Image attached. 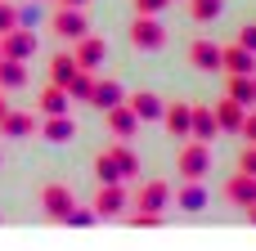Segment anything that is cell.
<instances>
[{
  "label": "cell",
  "instance_id": "484cf974",
  "mask_svg": "<svg viewBox=\"0 0 256 251\" xmlns=\"http://www.w3.org/2000/svg\"><path fill=\"white\" fill-rule=\"evenodd\" d=\"M216 13H220V0H194V18L198 22H212Z\"/></svg>",
  "mask_w": 256,
  "mask_h": 251
},
{
  "label": "cell",
  "instance_id": "7a4b0ae2",
  "mask_svg": "<svg viewBox=\"0 0 256 251\" xmlns=\"http://www.w3.org/2000/svg\"><path fill=\"white\" fill-rule=\"evenodd\" d=\"M252 67H256L252 49H243V45H225V49H220V72H230V76H252Z\"/></svg>",
  "mask_w": 256,
  "mask_h": 251
},
{
  "label": "cell",
  "instance_id": "4fadbf2b",
  "mask_svg": "<svg viewBox=\"0 0 256 251\" xmlns=\"http://www.w3.org/2000/svg\"><path fill=\"white\" fill-rule=\"evenodd\" d=\"M122 207H126V193H122L117 184H104L99 198H94V216H117Z\"/></svg>",
  "mask_w": 256,
  "mask_h": 251
},
{
  "label": "cell",
  "instance_id": "836d02e7",
  "mask_svg": "<svg viewBox=\"0 0 256 251\" xmlns=\"http://www.w3.org/2000/svg\"><path fill=\"white\" fill-rule=\"evenodd\" d=\"M252 103H256V76H252Z\"/></svg>",
  "mask_w": 256,
  "mask_h": 251
},
{
  "label": "cell",
  "instance_id": "44dd1931",
  "mask_svg": "<svg viewBox=\"0 0 256 251\" xmlns=\"http://www.w3.org/2000/svg\"><path fill=\"white\" fill-rule=\"evenodd\" d=\"M202 202H207V193L198 189V180H184V189H180V207H184V211H198Z\"/></svg>",
  "mask_w": 256,
  "mask_h": 251
},
{
  "label": "cell",
  "instance_id": "3957f363",
  "mask_svg": "<svg viewBox=\"0 0 256 251\" xmlns=\"http://www.w3.org/2000/svg\"><path fill=\"white\" fill-rule=\"evenodd\" d=\"M40 207L50 211V220H68L72 216V193L63 184H45L40 189Z\"/></svg>",
  "mask_w": 256,
  "mask_h": 251
},
{
  "label": "cell",
  "instance_id": "603a6c76",
  "mask_svg": "<svg viewBox=\"0 0 256 251\" xmlns=\"http://www.w3.org/2000/svg\"><path fill=\"white\" fill-rule=\"evenodd\" d=\"M22 81H27L22 63H18V58H4V63H0V85H22Z\"/></svg>",
  "mask_w": 256,
  "mask_h": 251
},
{
  "label": "cell",
  "instance_id": "6da1fadb",
  "mask_svg": "<svg viewBox=\"0 0 256 251\" xmlns=\"http://www.w3.org/2000/svg\"><path fill=\"white\" fill-rule=\"evenodd\" d=\"M207 166H212V153H207L202 139H194V144H184V148L176 153V171H180L184 180H202Z\"/></svg>",
  "mask_w": 256,
  "mask_h": 251
},
{
  "label": "cell",
  "instance_id": "2e32d148",
  "mask_svg": "<svg viewBox=\"0 0 256 251\" xmlns=\"http://www.w3.org/2000/svg\"><path fill=\"white\" fill-rule=\"evenodd\" d=\"M130 112L144 117V121H153V117H162V99H158V94H135V99H130Z\"/></svg>",
  "mask_w": 256,
  "mask_h": 251
},
{
  "label": "cell",
  "instance_id": "9c48e42d",
  "mask_svg": "<svg viewBox=\"0 0 256 251\" xmlns=\"http://www.w3.org/2000/svg\"><path fill=\"white\" fill-rule=\"evenodd\" d=\"M162 117H166V130H171L176 139H184V135L194 130V108H189V103H171V108H162Z\"/></svg>",
  "mask_w": 256,
  "mask_h": 251
},
{
  "label": "cell",
  "instance_id": "7c38bea8",
  "mask_svg": "<svg viewBox=\"0 0 256 251\" xmlns=\"http://www.w3.org/2000/svg\"><path fill=\"white\" fill-rule=\"evenodd\" d=\"M166 198H171V189H166L162 180H153V184L140 189V211H153V216H158V211L166 207Z\"/></svg>",
  "mask_w": 256,
  "mask_h": 251
},
{
  "label": "cell",
  "instance_id": "5bb4252c",
  "mask_svg": "<svg viewBox=\"0 0 256 251\" xmlns=\"http://www.w3.org/2000/svg\"><path fill=\"white\" fill-rule=\"evenodd\" d=\"M90 103H99V108H117V103H122V85H117V81H94Z\"/></svg>",
  "mask_w": 256,
  "mask_h": 251
},
{
  "label": "cell",
  "instance_id": "ac0fdd59",
  "mask_svg": "<svg viewBox=\"0 0 256 251\" xmlns=\"http://www.w3.org/2000/svg\"><path fill=\"white\" fill-rule=\"evenodd\" d=\"M50 67H54V85H63V90H68V81L76 76V58H68V54H58V58H54Z\"/></svg>",
  "mask_w": 256,
  "mask_h": 251
},
{
  "label": "cell",
  "instance_id": "8fae6325",
  "mask_svg": "<svg viewBox=\"0 0 256 251\" xmlns=\"http://www.w3.org/2000/svg\"><path fill=\"white\" fill-rule=\"evenodd\" d=\"M108 126H112V135H117V139H130V135H135V126H140V117H135L130 108H122V103H117V108H108Z\"/></svg>",
  "mask_w": 256,
  "mask_h": 251
},
{
  "label": "cell",
  "instance_id": "5b68a950",
  "mask_svg": "<svg viewBox=\"0 0 256 251\" xmlns=\"http://www.w3.org/2000/svg\"><path fill=\"white\" fill-rule=\"evenodd\" d=\"M130 40H135L140 49H158L166 36H162V27H158L148 13H140V18H135V27H130Z\"/></svg>",
  "mask_w": 256,
  "mask_h": 251
},
{
  "label": "cell",
  "instance_id": "30bf717a",
  "mask_svg": "<svg viewBox=\"0 0 256 251\" xmlns=\"http://www.w3.org/2000/svg\"><path fill=\"white\" fill-rule=\"evenodd\" d=\"M212 112H216V126H220V130L238 135V126H243V103H238V99H220Z\"/></svg>",
  "mask_w": 256,
  "mask_h": 251
},
{
  "label": "cell",
  "instance_id": "4316f807",
  "mask_svg": "<svg viewBox=\"0 0 256 251\" xmlns=\"http://www.w3.org/2000/svg\"><path fill=\"white\" fill-rule=\"evenodd\" d=\"M238 171H243V175H256V144H248V148L238 153Z\"/></svg>",
  "mask_w": 256,
  "mask_h": 251
},
{
  "label": "cell",
  "instance_id": "f1b7e54d",
  "mask_svg": "<svg viewBox=\"0 0 256 251\" xmlns=\"http://www.w3.org/2000/svg\"><path fill=\"white\" fill-rule=\"evenodd\" d=\"M14 22H18L14 4H0V36H4V31H14Z\"/></svg>",
  "mask_w": 256,
  "mask_h": 251
},
{
  "label": "cell",
  "instance_id": "ffe728a7",
  "mask_svg": "<svg viewBox=\"0 0 256 251\" xmlns=\"http://www.w3.org/2000/svg\"><path fill=\"white\" fill-rule=\"evenodd\" d=\"M32 126H36V121L22 117V112H4V117H0V130H4V135H27Z\"/></svg>",
  "mask_w": 256,
  "mask_h": 251
},
{
  "label": "cell",
  "instance_id": "83f0119b",
  "mask_svg": "<svg viewBox=\"0 0 256 251\" xmlns=\"http://www.w3.org/2000/svg\"><path fill=\"white\" fill-rule=\"evenodd\" d=\"M238 135H243L248 144H256V112H243V126H238Z\"/></svg>",
  "mask_w": 256,
  "mask_h": 251
},
{
  "label": "cell",
  "instance_id": "d4e9b609",
  "mask_svg": "<svg viewBox=\"0 0 256 251\" xmlns=\"http://www.w3.org/2000/svg\"><path fill=\"white\" fill-rule=\"evenodd\" d=\"M94 171H99V180H104V184H122V171L108 162V153H99V157H94Z\"/></svg>",
  "mask_w": 256,
  "mask_h": 251
},
{
  "label": "cell",
  "instance_id": "9a60e30c",
  "mask_svg": "<svg viewBox=\"0 0 256 251\" xmlns=\"http://www.w3.org/2000/svg\"><path fill=\"white\" fill-rule=\"evenodd\" d=\"M216 130H220V126H216V112H212V108H194V130H189V135L207 144Z\"/></svg>",
  "mask_w": 256,
  "mask_h": 251
},
{
  "label": "cell",
  "instance_id": "cb8c5ba5",
  "mask_svg": "<svg viewBox=\"0 0 256 251\" xmlns=\"http://www.w3.org/2000/svg\"><path fill=\"white\" fill-rule=\"evenodd\" d=\"M72 130H76V126H72V121H68V117H63V112H58V117H54V121H45V139H68V135H72Z\"/></svg>",
  "mask_w": 256,
  "mask_h": 251
},
{
  "label": "cell",
  "instance_id": "ba28073f",
  "mask_svg": "<svg viewBox=\"0 0 256 251\" xmlns=\"http://www.w3.org/2000/svg\"><path fill=\"white\" fill-rule=\"evenodd\" d=\"M104 54H108V45H104L99 36H81L72 58H76V67H99V63H104Z\"/></svg>",
  "mask_w": 256,
  "mask_h": 251
},
{
  "label": "cell",
  "instance_id": "52a82bcc",
  "mask_svg": "<svg viewBox=\"0 0 256 251\" xmlns=\"http://www.w3.org/2000/svg\"><path fill=\"white\" fill-rule=\"evenodd\" d=\"M54 31L68 36V40H81V36H86V18H81V9H68V4H63V9L54 13Z\"/></svg>",
  "mask_w": 256,
  "mask_h": 251
},
{
  "label": "cell",
  "instance_id": "e575fe53",
  "mask_svg": "<svg viewBox=\"0 0 256 251\" xmlns=\"http://www.w3.org/2000/svg\"><path fill=\"white\" fill-rule=\"evenodd\" d=\"M0 117H4V103H0Z\"/></svg>",
  "mask_w": 256,
  "mask_h": 251
},
{
  "label": "cell",
  "instance_id": "7402d4cb",
  "mask_svg": "<svg viewBox=\"0 0 256 251\" xmlns=\"http://www.w3.org/2000/svg\"><path fill=\"white\" fill-rule=\"evenodd\" d=\"M230 99H238L243 108H252V76H230Z\"/></svg>",
  "mask_w": 256,
  "mask_h": 251
},
{
  "label": "cell",
  "instance_id": "8992f818",
  "mask_svg": "<svg viewBox=\"0 0 256 251\" xmlns=\"http://www.w3.org/2000/svg\"><path fill=\"white\" fill-rule=\"evenodd\" d=\"M189 63H194L198 72H216V67H220V45H216V40H194V45H189Z\"/></svg>",
  "mask_w": 256,
  "mask_h": 251
},
{
  "label": "cell",
  "instance_id": "277c9868",
  "mask_svg": "<svg viewBox=\"0 0 256 251\" xmlns=\"http://www.w3.org/2000/svg\"><path fill=\"white\" fill-rule=\"evenodd\" d=\"M225 202H234V207L248 211V207L256 202V175H243V171L230 175V184H225Z\"/></svg>",
  "mask_w": 256,
  "mask_h": 251
},
{
  "label": "cell",
  "instance_id": "f546056e",
  "mask_svg": "<svg viewBox=\"0 0 256 251\" xmlns=\"http://www.w3.org/2000/svg\"><path fill=\"white\" fill-rule=\"evenodd\" d=\"M238 45H243V49H252V54H256V22H248V27L238 31Z\"/></svg>",
  "mask_w": 256,
  "mask_h": 251
},
{
  "label": "cell",
  "instance_id": "1f68e13d",
  "mask_svg": "<svg viewBox=\"0 0 256 251\" xmlns=\"http://www.w3.org/2000/svg\"><path fill=\"white\" fill-rule=\"evenodd\" d=\"M63 4H68V9H81V4H86V0H63Z\"/></svg>",
  "mask_w": 256,
  "mask_h": 251
},
{
  "label": "cell",
  "instance_id": "d6986e66",
  "mask_svg": "<svg viewBox=\"0 0 256 251\" xmlns=\"http://www.w3.org/2000/svg\"><path fill=\"white\" fill-rule=\"evenodd\" d=\"M40 108H45L50 117H58V112L68 108V94H63V85H50V90L40 94Z\"/></svg>",
  "mask_w": 256,
  "mask_h": 251
},
{
  "label": "cell",
  "instance_id": "4dcf8cb0",
  "mask_svg": "<svg viewBox=\"0 0 256 251\" xmlns=\"http://www.w3.org/2000/svg\"><path fill=\"white\" fill-rule=\"evenodd\" d=\"M162 4H166V0H135V9H140V13H158Z\"/></svg>",
  "mask_w": 256,
  "mask_h": 251
},
{
  "label": "cell",
  "instance_id": "e0dca14e",
  "mask_svg": "<svg viewBox=\"0 0 256 251\" xmlns=\"http://www.w3.org/2000/svg\"><path fill=\"white\" fill-rule=\"evenodd\" d=\"M108 162H112V166L122 171V180L140 171V162H135V153H130V148H122V144H112V148H108Z\"/></svg>",
  "mask_w": 256,
  "mask_h": 251
},
{
  "label": "cell",
  "instance_id": "d6a6232c",
  "mask_svg": "<svg viewBox=\"0 0 256 251\" xmlns=\"http://www.w3.org/2000/svg\"><path fill=\"white\" fill-rule=\"evenodd\" d=\"M248 220H252V225H256V202H252V207H248Z\"/></svg>",
  "mask_w": 256,
  "mask_h": 251
}]
</instances>
